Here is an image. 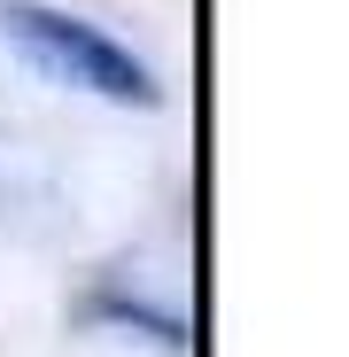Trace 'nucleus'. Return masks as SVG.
Wrapping results in <instances>:
<instances>
[{
    "instance_id": "obj_1",
    "label": "nucleus",
    "mask_w": 349,
    "mask_h": 357,
    "mask_svg": "<svg viewBox=\"0 0 349 357\" xmlns=\"http://www.w3.org/2000/svg\"><path fill=\"white\" fill-rule=\"evenodd\" d=\"M0 39H8L39 78H54V86L101 93L116 109H155L163 101V86H155V70L140 63V54L116 47L101 24H86L70 8H47V0H0Z\"/></svg>"
}]
</instances>
